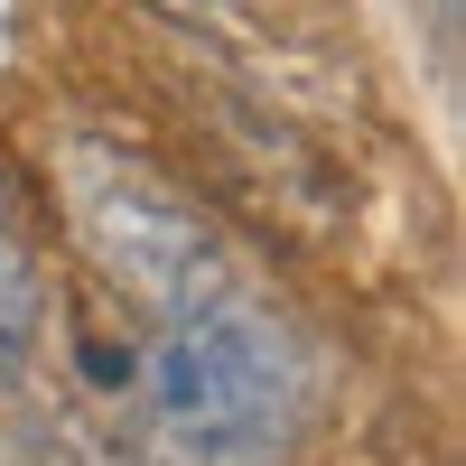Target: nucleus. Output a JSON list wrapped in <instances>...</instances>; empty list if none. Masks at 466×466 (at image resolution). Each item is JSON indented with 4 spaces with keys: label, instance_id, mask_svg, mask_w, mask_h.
<instances>
[{
    "label": "nucleus",
    "instance_id": "nucleus-2",
    "mask_svg": "<svg viewBox=\"0 0 466 466\" xmlns=\"http://www.w3.org/2000/svg\"><path fill=\"white\" fill-rule=\"evenodd\" d=\"M85 224H94L103 261L122 270L159 318H177V308H197V299L224 289L215 280V243L197 233V215L168 206L159 187H140V177H122V197H85Z\"/></svg>",
    "mask_w": 466,
    "mask_h": 466
},
{
    "label": "nucleus",
    "instance_id": "nucleus-3",
    "mask_svg": "<svg viewBox=\"0 0 466 466\" xmlns=\"http://www.w3.org/2000/svg\"><path fill=\"white\" fill-rule=\"evenodd\" d=\"M37 327H47V270H37V243H28L19 197L0 187V382L37 355Z\"/></svg>",
    "mask_w": 466,
    "mask_h": 466
},
{
    "label": "nucleus",
    "instance_id": "nucleus-1",
    "mask_svg": "<svg viewBox=\"0 0 466 466\" xmlns=\"http://www.w3.org/2000/svg\"><path fill=\"white\" fill-rule=\"evenodd\" d=\"M140 392H149V430L168 439V457L280 466L308 420V364L270 308H252L243 289H215L177 318H159Z\"/></svg>",
    "mask_w": 466,
    "mask_h": 466
}]
</instances>
